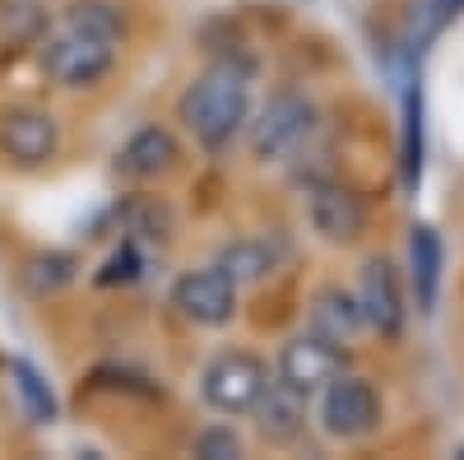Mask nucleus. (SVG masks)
I'll use <instances>...</instances> for the list:
<instances>
[{
    "instance_id": "6ab92c4d",
    "label": "nucleus",
    "mask_w": 464,
    "mask_h": 460,
    "mask_svg": "<svg viewBox=\"0 0 464 460\" xmlns=\"http://www.w3.org/2000/svg\"><path fill=\"white\" fill-rule=\"evenodd\" d=\"M70 279H74V260H70V256L47 251V256L33 260V289H37V293H52V289L70 284Z\"/></svg>"
},
{
    "instance_id": "ddd939ff",
    "label": "nucleus",
    "mask_w": 464,
    "mask_h": 460,
    "mask_svg": "<svg viewBox=\"0 0 464 460\" xmlns=\"http://www.w3.org/2000/svg\"><path fill=\"white\" fill-rule=\"evenodd\" d=\"M177 159H181V149H177L172 131L144 126V131H135L121 144V153H116V172L130 177V181H149V177H163Z\"/></svg>"
},
{
    "instance_id": "2eb2a0df",
    "label": "nucleus",
    "mask_w": 464,
    "mask_h": 460,
    "mask_svg": "<svg viewBox=\"0 0 464 460\" xmlns=\"http://www.w3.org/2000/svg\"><path fill=\"white\" fill-rule=\"evenodd\" d=\"M312 330L325 335L330 344H353L367 321H362V307L353 293H343V289H321L312 298Z\"/></svg>"
},
{
    "instance_id": "f257e3e1",
    "label": "nucleus",
    "mask_w": 464,
    "mask_h": 460,
    "mask_svg": "<svg viewBox=\"0 0 464 460\" xmlns=\"http://www.w3.org/2000/svg\"><path fill=\"white\" fill-rule=\"evenodd\" d=\"M251 84H256V70L232 56L209 61L196 74V84L181 93V122L200 149L218 153L242 135V126L251 122Z\"/></svg>"
},
{
    "instance_id": "0eeeda50",
    "label": "nucleus",
    "mask_w": 464,
    "mask_h": 460,
    "mask_svg": "<svg viewBox=\"0 0 464 460\" xmlns=\"http://www.w3.org/2000/svg\"><path fill=\"white\" fill-rule=\"evenodd\" d=\"M172 307L196 321V326H227L232 317H237V284H232L218 265H209V270H190L177 279L172 289Z\"/></svg>"
},
{
    "instance_id": "423d86ee",
    "label": "nucleus",
    "mask_w": 464,
    "mask_h": 460,
    "mask_svg": "<svg viewBox=\"0 0 464 460\" xmlns=\"http://www.w3.org/2000/svg\"><path fill=\"white\" fill-rule=\"evenodd\" d=\"M56 144H61V131H56V117L43 107H10L0 112V153L19 168H43L56 159Z\"/></svg>"
},
{
    "instance_id": "a211bd4d",
    "label": "nucleus",
    "mask_w": 464,
    "mask_h": 460,
    "mask_svg": "<svg viewBox=\"0 0 464 460\" xmlns=\"http://www.w3.org/2000/svg\"><path fill=\"white\" fill-rule=\"evenodd\" d=\"M404 186H418V177H422V93L418 89H409V98H404Z\"/></svg>"
},
{
    "instance_id": "9d476101",
    "label": "nucleus",
    "mask_w": 464,
    "mask_h": 460,
    "mask_svg": "<svg viewBox=\"0 0 464 460\" xmlns=\"http://www.w3.org/2000/svg\"><path fill=\"white\" fill-rule=\"evenodd\" d=\"M306 219L325 242H353L367 228V205L343 181H312L306 186Z\"/></svg>"
},
{
    "instance_id": "dca6fc26",
    "label": "nucleus",
    "mask_w": 464,
    "mask_h": 460,
    "mask_svg": "<svg viewBox=\"0 0 464 460\" xmlns=\"http://www.w3.org/2000/svg\"><path fill=\"white\" fill-rule=\"evenodd\" d=\"M10 381H14V391H19V400H24L33 424H52V418H56V396L43 381V372H37L28 358H14L10 363Z\"/></svg>"
},
{
    "instance_id": "412c9836",
    "label": "nucleus",
    "mask_w": 464,
    "mask_h": 460,
    "mask_svg": "<svg viewBox=\"0 0 464 460\" xmlns=\"http://www.w3.org/2000/svg\"><path fill=\"white\" fill-rule=\"evenodd\" d=\"M140 275V256H135V247H121L111 260H107V270L98 275L102 284H116V279H135Z\"/></svg>"
},
{
    "instance_id": "4468645a",
    "label": "nucleus",
    "mask_w": 464,
    "mask_h": 460,
    "mask_svg": "<svg viewBox=\"0 0 464 460\" xmlns=\"http://www.w3.org/2000/svg\"><path fill=\"white\" fill-rule=\"evenodd\" d=\"M279 260H284V247L275 238H237V242H227L218 251V270L232 279V284H256L265 275H275L279 270Z\"/></svg>"
},
{
    "instance_id": "6e6552de",
    "label": "nucleus",
    "mask_w": 464,
    "mask_h": 460,
    "mask_svg": "<svg viewBox=\"0 0 464 460\" xmlns=\"http://www.w3.org/2000/svg\"><path fill=\"white\" fill-rule=\"evenodd\" d=\"M358 307H362V321L367 330L385 335V339H395L404 330V317H409V307H404V284H400V270L385 256L367 260L362 265V279H358Z\"/></svg>"
},
{
    "instance_id": "aec40b11",
    "label": "nucleus",
    "mask_w": 464,
    "mask_h": 460,
    "mask_svg": "<svg viewBox=\"0 0 464 460\" xmlns=\"http://www.w3.org/2000/svg\"><path fill=\"white\" fill-rule=\"evenodd\" d=\"M196 455H205V460H237L242 455V437L232 433V428H205L200 437H196Z\"/></svg>"
},
{
    "instance_id": "f3484780",
    "label": "nucleus",
    "mask_w": 464,
    "mask_h": 460,
    "mask_svg": "<svg viewBox=\"0 0 464 460\" xmlns=\"http://www.w3.org/2000/svg\"><path fill=\"white\" fill-rule=\"evenodd\" d=\"M65 24L102 37V43H121L126 37V19H121V10H116L111 0H74V5L65 10Z\"/></svg>"
},
{
    "instance_id": "f8f14e48",
    "label": "nucleus",
    "mask_w": 464,
    "mask_h": 460,
    "mask_svg": "<svg viewBox=\"0 0 464 460\" xmlns=\"http://www.w3.org/2000/svg\"><path fill=\"white\" fill-rule=\"evenodd\" d=\"M441 265H446V247L432 223H413L409 228V284L418 298V312L432 317L437 298H441Z\"/></svg>"
},
{
    "instance_id": "9b49d317",
    "label": "nucleus",
    "mask_w": 464,
    "mask_h": 460,
    "mask_svg": "<svg viewBox=\"0 0 464 460\" xmlns=\"http://www.w3.org/2000/svg\"><path fill=\"white\" fill-rule=\"evenodd\" d=\"M306 418H312V396L288 387V381H265V391L256 400V424L269 442H297L306 433Z\"/></svg>"
},
{
    "instance_id": "1a4fd4ad",
    "label": "nucleus",
    "mask_w": 464,
    "mask_h": 460,
    "mask_svg": "<svg viewBox=\"0 0 464 460\" xmlns=\"http://www.w3.org/2000/svg\"><path fill=\"white\" fill-rule=\"evenodd\" d=\"M343 372V344H330L325 335H293L284 344V354H279V377L288 381V387L306 391V396H316L325 381H334Z\"/></svg>"
},
{
    "instance_id": "7ed1b4c3",
    "label": "nucleus",
    "mask_w": 464,
    "mask_h": 460,
    "mask_svg": "<svg viewBox=\"0 0 464 460\" xmlns=\"http://www.w3.org/2000/svg\"><path fill=\"white\" fill-rule=\"evenodd\" d=\"M265 363L246 349H223L205 363L200 372V396L218 414H251L260 391H265Z\"/></svg>"
},
{
    "instance_id": "39448f33",
    "label": "nucleus",
    "mask_w": 464,
    "mask_h": 460,
    "mask_svg": "<svg viewBox=\"0 0 464 460\" xmlns=\"http://www.w3.org/2000/svg\"><path fill=\"white\" fill-rule=\"evenodd\" d=\"M312 131H316V107L302 93L284 89V93L269 98L260 107V117L251 122V149H256V159L275 163V159H288Z\"/></svg>"
},
{
    "instance_id": "20e7f679",
    "label": "nucleus",
    "mask_w": 464,
    "mask_h": 460,
    "mask_svg": "<svg viewBox=\"0 0 464 460\" xmlns=\"http://www.w3.org/2000/svg\"><path fill=\"white\" fill-rule=\"evenodd\" d=\"M381 424V396L367 377L339 372L334 381L321 387V428L339 442H358L367 433H376Z\"/></svg>"
},
{
    "instance_id": "f03ea898",
    "label": "nucleus",
    "mask_w": 464,
    "mask_h": 460,
    "mask_svg": "<svg viewBox=\"0 0 464 460\" xmlns=\"http://www.w3.org/2000/svg\"><path fill=\"white\" fill-rule=\"evenodd\" d=\"M116 65V43L84 33L61 19V28L43 43V70L65 89H89L98 80H107V70Z\"/></svg>"
}]
</instances>
